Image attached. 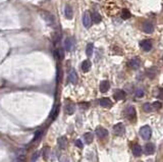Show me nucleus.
Returning <instances> with one entry per match:
<instances>
[{"mask_svg": "<svg viewBox=\"0 0 163 162\" xmlns=\"http://www.w3.org/2000/svg\"><path fill=\"white\" fill-rule=\"evenodd\" d=\"M140 135L144 140H149L152 136V129L149 126H144L140 129Z\"/></svg>", "mask_w": 163, "mask_h": 162, "instance_id": "f257e3e1", "label": "nucleus"}, {"mask_svg": "<svg viewBox=\"0 0 163 162\" xmlns=\"http://www.w3.org/2000/svg\"><path fill=\"white\" fill-rule=\"evenodd\" d=\"M125 115H127L128 119L130 120V121H135L137 118V113H136V109H135L134 106H130L127 110H125Z\"/></svg>", "mask_w": 163, "mask_h": 162, "instance_id": "f03ea898", "label": "nucleus"}, {"mask_svg": "<svg viewBox=\"0 0 163 162\" xmlns=\"http://www.w3.org/2000/svg\"><path fill=\"white\" fill-rule=\"evenodd\" d=\"M41 17H42L43 20H45L46 23H47L48 25H53L54 23V17L51 15V13L49 12H46V11H41Z\"/></svg>", "mask_w": 163, "mask_h": 162, "instance_id": "7ed1b4c3", "label": "nucleus"}, {"mask_svg": "<svg viewBox=\"0 0 163 162\" xmlns=\"http://www.w3.org/2000/svg\"><path fill=\"white\" fill-rule=\"evenodd\" d=\"M83 25H84V27L87 28V29L92 26V18L89 11H86V12L84 13V17H83Z\"/></svg>", "mask_w": 163, "mask_h": 162, "instance_id": "20e7f679", "label": "nucleus"}, {"mask_svg": "<svg viewBox=\"0 0 163 162\" xmlns=\"http://www.w3.org/2000/svg\"><path fill=\"white\" fill-rule=\"evenodd\" d=\"M96 135H97L98 138L100 139H104L106 138L107 136H108V131H107L106 129L102 128V126H97L96 128Z\"/></svg>", "mask_w": 163, "mask_h": 162, "instance_id": "39448f33", "label": "nucleus"}, {"mask_svg": "<svg viewBox=\"0 0 163 162\" xmlns=\"http://www.w3.org/2000/svg\"><path fill=\"white\" fill-rule=\"evenodd\" d=\"M125 126H123L122 122H118V123H116L115 126H113V131L115 135L117 136H120L122 135V134H125Z\"/></svg>", "mask_w": 163, "mask_h": 162, "instance_id": "423d86ee", "label": "nucleus"}, {"mask_svg": "<svg viewBox=\"0 0 163 162\" xmlns=\"http://www.w3.org/2000/svg\"><path fill=\"white\" fill-rule=\"evenodd\" d=\"M75 40H73V38H67L65 39V41H64V48H65V50H67V51H70V50L73 49V47H75Z\"/></svg>", "mask_w": 163, "mask_h": 162, "instance_id": "0eeeda50", "label": "nucleus"}, {"mask_svg": "<svg viewBox=\"0 0 163 162\" xmlns=\"http://www.w3.org/2000/svg\"><path fill=\"white\" fill-rule=\"evenodd\" d=\"M140 46L144 51H150L152 49V42L150 40H143L140 42Z\"/></svg>", "mask_w": 163, "mask_h": 162, "instance_id": "6e6552de", "label": "nucleus"}, {"mask_svg": "<svg viewBox=\"0 0 163 162\" xmlns=\"http://www.w3.org/2000/svg\"><path fill=\"white\" fill-rule=\"evenodd\" d=\"M155 152V145L152 144V143H148V144L145 145V148H144V153L146 155H152L154 154Z\"/></svg>", "mask_w": 163, "mask_h": 162, "instance_id": "1a4fd4ad", "label": "nucleus"}, {"mask_svg": "<svg viewBox=\"0 0 163 162\" xmlns=\"http://www.w3.org/2000/svg\"><path fill=\"white\" fill-rule=\"evenodd\" d=\"M25 160H26V150L20 149L15 156L14 162H25Z\"/></svg>", "mask_w": 163, "mask_h": 162, "instance_id": "9d476101", "label": "nucleus"}, {"mask_svg": "<svg viewBox=\"0 0 163 162\" xmlns=\"http://www.w3.org/2000/svg\"><path fill=\"white\" fill-rule=\"evenodd\" d=\"M141 65V60L139 58H133L128 61V66L132 68L133 69H138Z\"/></svg>", "mask_w": 163, "mask_h": 162, "instance_id": "9b49d317", "label": "nucleus"}, {"mask_svg": "<svg viewBox=\"0 0 163 162\" xmlns=\"http://www.w3.org/2000/svg\"><path fill=\"white\" fill-rule=\"evenodd\" d=\"M143 31L145 32V33H147V34H152L153 31H154V26H153V25L151 24V23H149V22L144 23Z\"/></svg>", "mask_w": 163, "mask_h": 162, "instance_id": "f8f14e48", "label": "nucleus"}, {"mask_svg": "<svg viewBox=\"0 0 163 162\" xmlns=\"http://www.w3.org/2000/svg\"><path fill=\"white\" fill-rule=\"evenodd\" d=\"M113 97H114V99L117 101L123 100V99L125 98V92L122 91V90H116L113 94Z\"/></svg>", "mask_w": 163, "mask_h": 162, "instance_id": "ddd939ff", "label": "nucleus"}, {"mask_svg": "<svg viewBox=\"0 0 163 162\" xmlns=\"http://www.w3.org/2000/svg\"><path fill=\"white\" fill-rule=\"evenodd\" d=\"M75 105L72 102L67 103L65 105V107H64V111H65V113L68 115L72 114V113L75 112Z\"/></svg>", "mask_w": 163, "mask_h": 162, "instance_id": "4468645a", "label": "nucleus"}, {"mask_svg": "<svg viewBox=\"0 0 163 162\" xmlns=\"http://www.w3.org/2000/svg\"><path fill=\"white\" fill-rule=\"evenodd\" d=\"M99 103H100V106H102V107L104 108H110L112 106V102L109 98H101Z\"/></svg>", "mask_w": 163, "mask_h": 162, "instance_id": "2eb2a0df", "label": "nucleus"}, {"mask_svg": "<svg viewBox=\"0 0 163 162\" xmlns=\"http://www.w3.org/2000/svg\"><path fill=\"white\" fill-rule=\"evenodd\" d=\"M68 78H70V82L73 85H75L78 83V78H78V75H77V73H75V69H72V70H70Z\"/></svg>", "mask_w": 163, "mask_h": 162, "instance_id": "dca6fc26", "label": "nucleus"}, {"mask_svg": "<svg viewBox=\"0 0 163 162\" xmlns=\"http://www.w3.org/2000/svg\"><path fill=\"white\" fill-rule=\"evenodd\" d=\"M110 88V84L108 81H102L100 84V91L102 92V93H106L107 91L109 90Z\"/></svg>", "mask_w": 163, "mask_h": 162, "instance_id": "f3484780", "label": "nucleus"}, {"mask_svg": "<svg viewBox=\"0 0 163 162\" xmlns=\"http://www.w3.org/2000/svg\"><path fill=\"white\" fill-rule=\"evenodd\" d=\"M64 15H65L66 18L68 20H72V8L70 7V5H66L65 8H64Z\"/></svg>", "mask_w": 163, "mask_h": 162, "instance_id": "a211bd4d", "label": "nucleus"}, {"mask_svg": "<svg viewBox=\"0 0 163 162\" xmlns=\"http://www.w3.org/2000/svg\"><path fill=\"white\" fill-rule=\"evenodd\" d=\"M57 143H58V146L62 149H65L66 146H67V140H66L65 137H60L57 140Z\"/></svg>", "mask_w": 163, "mask_h": 162, "instance_id": "6ab92c4d", "label": "nucleus"}, {"mask_svg": "<svg viewBox=\"0 0 163 162\" xmlns=\"http://www.w3.org/2000/svg\"><path fill=\"white\" fill-rule=\"evenodd\" d=\"M90 68H91V61L90 60H84L82 62V70L84 73H87V71H89Z\"/></svg>", "mask_w": 163, "mask_h": 162, "instance_id": "aec40b11", "label": "nucleus"}, {"mask_svg": "<svg viewBox=\"0 0 163 162\" xmlns=\"http://www.w3.org/2000/svg\"><path fill=\"white\" fill-rule=\"evenodd\" d=\"M91 18H92V22L95 23V24H99V23H101V20H102V17H101V15L98 12L92 13Z\"/></svg>", "mask_w": 163, "mask_h": 162, "instance_id": "412c9836", "label": "nucleus"}, {"mask_svg": "<svg viewBox=\"0 0 163 162\" xmlns=\"http://www.w3.org/2000/svg\"><path fill=\"white\" fill-rule=\"evenodd\" d=\"M133 154L135 155L136 157H139L141 156L142 154V147L140 145H135L134 147H133Z\"/></svg>", "mask_w": 163, "mask_h": 162, "instance_id": "4be33fe9", "label": "nucleus"}, {"mask_svg": "<svg viewBox=\"0 0 163 162\" xmlns=\"http://www.w3.org/2000/svg\"><path fill=\"white\" fill-rule=\"evenodd\" d=\"M54 57L56 60H58V61H61V60L63 59L64 55H63V51L61 49H57L54 51Z\"/></svg>", "mask_w": 163, "mask_h": 162, "instance_id": "5701e85b", "label": "nucleus"}, {"mask_svg": "<svg viewBox=\"0 0 163 162\" xmlns=\"http://www.w3.org/2000/svg\"><path fill=\"white\" fill-rule=\"evenodd\" d=\"M84 139H85V142H86L87 144H91V143L93 142L94 136L92 133H86L84 135Z\"/></svg>", "mask_w": 163, "mask_h": 162, "instance_id": "b1692460", "label": "nucleus"}, {"mask_svg": "<svg viewBox=\"0 0 163 162\" xmlns=\"http://www.w3.org/2000/svg\"><path fill=\"white\" fill-rule=\"evenodd\" d=\"M93 50H94L93 43H89L88 45H87V48H86V54L88 55V56H92V54H93Z\"/></svg>", "mask_w": 163, "mask_h": 162, "instance_id": "393cba45", "label": "nucleus"}, {"mask_svg": "<svg viewBox=\"0 0 163 162\" xmlns=\"http://www.w3.org/2000/svg\"><path fill=\"white\" fill-rule=\"evenodd\" d=\"M130 17H132V15H130V10H128V9H123L122 12H121V17H122L123 20H128Z\"/></svg>", "mask_w": 163, "mask_h": 162, "instance_id": "a878e982", "label": "nucleus"}, {"mask_svg": "<svg viewBox=\"0 0 163 162\" xmlns=\"http://www.w3.org/2000/svg\"><path fill=\"white\" fill-rule=\"evenodd\" d=\"M143 109L146 111V112H151L153 110V107H152V104L150 103H145L143 105Z\"/></svg>", "mask_w": 163, "mask_h": 162, "instance_id": "bb28decb", "label": "nucleus"}, {"mask_svg": "<svg viewBox=\"0 0 163 162\" xmlns=\"http://www.w3.org/2000/svg\"><path fill=\"white\" fill-rule=\"evenodd\" d=\"M161 106H162V103L159 102V101H156V102H154V103L152 104L153 109H156V110L160 109V108H161Z\"/></svg>", "mask_w": 163, "mask_h": 162, "instance_id": "cd10ccee", "label": "nucleus"}, {"mask_svg": "<svg viewBox=\"0 0 163 162\" xmlns=\"http://www.w3.org/2000/svg\"><path fill=\"white\" fill-rule=\"evenodd\" d=\"M144 96V90L143 89H138L136 91V97L137 98H142Z\"/></svg>", "mask_w": 163, "mask_h": 162, "instance_id": "c85d7f7f", "label": "nucleus"}, {"mask_svg": "<svg viewBox=\"0 0 163 162\" xmlns=\"http://www.w3.org/2000/svg\"><path fill=\"white\" fill-rule=\"evenodd\" d=\"M42 133H43L42 131H37L36 135H35V137H34V140H33L34 142H35V141H37V140H40V138H41V135H42Z\"/></svg>", "mask_w": 163, "mask_h": 162, "instance_id": "c756f323", "label": "nucleus"}, {"mask_svg": "<svg viewBox=\"0 0 163 162\" xmlns=\"http://www.w3.org/2000/svg\"><path fill=\"white\" fill-rule=\"evenodd\" d=\"M75 146H77V147H79V148H83V143H82V141L81 140H77L75 142Z\"/></svg>", "mask_w": 163, "mask_h": 162, "instance_id": "7c9ffc66", "label": "nucleus"}, {"mask_svg": "<svg viewBox=\"0 0 163 162\" xmlns=\"http://www.w3.org/2000/svg\"><path fill=\"white\" fill-rule=\"evenodd\" d=\"M39 157V152H36V153H34L33 157H32V162H35L36 159Z\"/></svg>", "mask_w": 163, "mask_h": 162, "instance_id": "2f4dec72", "label": "nucleus"}, {"mask_svg": "<svg viewBox=\"0 0 163 162\" xmlns=\"http://www.w3.org/2000/svg\"><path fill=\"white\" fill-rule=\"evenodd\" d=\"M57 81H60V68H57Z\"/></svg>", "mask_w": 163, "mask_h": 162, "instance_id": "473e14b6", "label": "nucleus"}, {"mask_svg": "<svg viewBox=\"0 0 163 162\" xmlns=\"http://www.w3.org/2000/svg\"><path fill=\"white\" fill-rule=\"evenodd\" d=\"M158 97H159L160 99H162V100H163V89H160L159 90V94H158Z\"/></svg>", "mask_w": 163, "mask_h": 162, "instance_id": "72a5a7b5", "label": "nucleus"}, {"mask_svg": "<svg viewBox=\"0 0 163 162\" xmlns=\"http://www.w3.org/2000/svg\"><path fill=\"white\" fill-rule=\"evenodd\" d=\"M60 162H70V161L68 160V158H66V157H61Z\"/></svg>", "mask_w": 163, "mask_h": 162, "instance_id": "f704fd0d", "label": "nucleus"}]
</instances>
